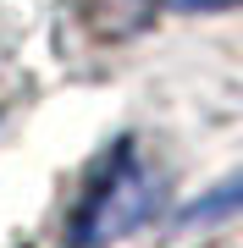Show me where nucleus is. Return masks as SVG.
Returning <instances> with one entry per match:
<instances>
[{"label": "nucleus", "mask_w": 243, "mask_h": 248, "mask_svg": "<svg viewBox=\"0 0 243 248\" xmlns=\"http://www.w3.org/2000/svg\"><path fill=\"white\" fill-rule=\"evenodd\" d=\"M161 204V187H155V171L138 160L133 143H116L111 160L89 177L83 187V204L72 215V243L78 248H105L127 237L133 226H144Z\"/></svg>", "instance_id": "1"}, {"label": "nucleus", "mask_w": 243, "mask_h": 248, "mask_svg": "<svg viewBox=\"0 0 243 248\" xmlns=\"http://www.w3.org/2000/svg\"><path fill=\"white\" fill-rule=\"evenodd\" d=\"M238 210H243V171H238L232 182H221L216 193H205L199 204H188V210L177 215V226H205V221L216 226L221 215H238Z\"/></svg>", "instance_id": "2"}, {"label": "nucleus", "mask_w": 243, "mask_h": 248, "mask_svg": "<svg viewBox=\"0 0 243 248\" xmlns=\"http://www.w3.org/2000/svg\"><path fill=\"white\" fill-rule=\"evenodd\" d=\"M227 6H243V0H182V11H227Z\"/></svg>", "instance_id": "3"}]
</instances>
